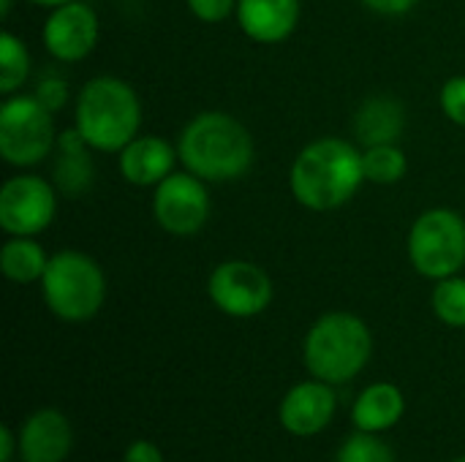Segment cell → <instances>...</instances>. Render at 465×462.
Masks as SVG:
<instances>
[{
  "label": "cell",
  "instance_id": "obj_1",
  "mask_svg": "<svg viewBox=\"0 0 465 462\" xmlns=\"http://www.w3.org/2000/svg\"><path fill=\"white\" fill-rule=\"evenodd\" d=\"M362 182V152L338 136L316 139L302 147L289 174L294 199L313 212H330L343 207L360 191Z\"/></svg>",
  "mask_w": 465,
  "mask_h": 462
},
{
  "label": "cell",
  "instance_id": "obj_2",
  "mask_svg": "<svg viewBox=\"0 0 465 462\" xmlns=\"http://www.w3.org/2000/svg\"><path fill=\"white\" fill-rule=\"evenodd\" d=\"M177 152L199 180L232 182L253 163V136L226 112H202L183 128Z\"/></svg>",
  "mask_w": 465,
  "mask_h": 462
},
{
  "label": "cell",
  "instance_id": "obj_3",
  "mask_svg": "<svg viewBox=\"0 0 465 462\" xmlns=\"http://www.w3.org/2000/svg\"><path fill=\"white\" fill-rule=\"evenodd\" d=\"M142 103L134 87L117 76H95L76 95L74 128L98 152H120L136 139Z\"/></svg>",
  "mask_w": 465,
  "mask_h": 462
},
{
  "label": "cell",
  "instance_id": "obj_4",
  "mask_svg": "<svg viewBox=\"0 0 465 462\" xmlns=\"http://www.w3.org/2000/svg\"><path fill=\"white\" fill-rule=\"evenodd\" d=\"M373 354V335L368 324L354 313H324L308 329L302 343V359L313 378L332 387L357 378Z\"/></svg>",
  "mask_w": 465,
  "mask_h": 462
},
{
  "label": "cell",
  "instance_id": "obj_5",
  "mask_svg": "<svg viewBox=\"0 0 465 462\" xmlns=\"http://www.w3.org/2000/svg\"><path fill=\"white\" fill-rule=\"evenodd\" d=\"M41 294L46 308L68 324L90 321L106 300L104 270L79 251H60L49 256L46 272L41 278Z\"/></svg>",
  "mask_w": 465,
  "mask_h": 462
},
{
  "label": "cell",
  "instance_id": "obj_6",
  "mask_svg": "<svg viewBox=\"0 0 465 462\" xmlns=\"http://www.w3.org/2000/svg\"><path fill=\"white\" fill-rule=\"evenodd\" d=\"M409 261L430 280L458 275L465 264L463 218L447 207L422 212L409 231Z\"/></svg>",
  "mask_w": 465,
  "mask_h": 462
},
{
  "label": "cell",
  "instance_id": "obj_7",
  "mask_svg": "<svg viewBox=\"0 0 465 462\" xmlns=\"http://www.w3.org/2000/svg\"><path fill=\"white\" fill-rule=\"evenodd\" d=\"M54 139L52 109H46L35 95H5L0 106V155L11 166L41 163Z\"/></svg>",
  "mask_w": 465,
  "mask_h": 462
},
{
  "label": "cell",
  "instance_id": "obj_8",
  "mask_svg": "<svg viewBox=\"0 0 465 462\" xmlns=\"http://www.w3.org/2000/svg\"><path fill=\"white\" fill-rule=\"evenodd\" d=\"M210 302L232 319H253L264 313L272 302L270 275L242 259L218 264L207 280Z\"/></svg>",
  "mask_w": 465,
  "mask_h": 462
},
{
  "label": "cell",
  "instance_id": "obj_9",
  "mask_svg": "<svg viewBox=\"0 0 465 462\" xmlns=\"http://www.w3.org/2000/svg\"><path fill=\"white\" fill-rule=\"evenodd\" d=\"M54 188L38 174H19L0 188V229L11 237H35L54 221Z\"/></svg>",
  "mask_w": 465,
  "mask_h": 462
},
{
  "label": "cell",
  "instance_id": "obj_10",
  "mask_svg": "<svg viewBox=\"0 0 465 462\" xmlns=\"http://www.w3.org/2000/svg\"><path fill=\"white\" fill-rule=\"evenodd\" d=\"M153 215L158 226L174 237H191L202 231L210 218V193L204 180L191 172H172L155 185Z\"/></svg>",
  "mask_w": 465,
  "mask_h": 462
},
{
  "label": "cell",
  "instance_id": "obj_11",
  "mask_svg": "<svg viewBox=\"0 0 465 462\" xmlns=\"http://www.w3.org/2000/svg\"><path fill=\"white\" fill-rule=\"evenodd\" d=\"M44 46L60 63H79L84 60L98 44V16L87 3L71 0L52 8L49 19L44 22Z\"/></svg>",
  "mask_w": 465,
  "mask_h": 462
},
{
  "label": "cell",
  "instance_id": "obj_12",
  "mask_svg": "<svg viewBox=\"0 0 465 462\" xmlns=\"http://www.w3.org/2000/svg\"><path fill=\"white\" fill-rule=\"evenodd\" d=\"M335 411H338V398H335L332 384L313 378V381L294 384L283 395L278 406V419L289 436L313 438L330 428V422L335 419Z\"/></svg>",
  "mask_w": 465,
  "mask_h": 462
},
{
  "label": "cell",
  "instance_id": "obj_13",
  "mask_svg": "<svg viewBox=\"0 0 465 462\" xmlns=\"http://www.w3.org/2000/svg\"><path fill=\"white\" fill-rule=\"evenodd\" d=\"M74 447L71 422L57 408L33 411L19 428L22 462H65Z\"/></svg>",
  "mask_w": 465,
  "mask_h": 462
},
{
  "label": "cell",
  "instance_id": "obj_14",
  "mask_svg": "<svg viewBox=\"0 0 465 462\" xmlns=\"http://www.w3.org/2000/svg\"><path fill=\"white\" fill-rule=\"evenodd\" d=\"M237 22L251 41L281 44L300 22V0H237Z\"/></svg>",
  "mask_w": 465,
  "mask_h": 462
},
{
  "label": "cell",
  "instance_id": "obj_15",
  "mask_svg": "<svg viewBox=\"0 0 465 462\" xmlns=\"http://www.w3.org/2000/svg\"><path fill=\"white\" fill-rule=\"evenodd\" d=\"M174 147L161 136H136L120 150V174L125 182L153 188L174 172Z\"/></svg>",
  "mask_w": 465,
  "mask_h": 462
},
{
  "label": "cell",
  "instance_id": "obj_16",
  "mask_svg": "<svg viewBox=\"0 0 465 462\" xmlns=\"http://www.w3.org/2000/svg\"><path fill=\"white\" fill-rule=\"evenodd\" d=\"M403 414H406V398L390 381L365 387L351 406L354 428L362 433H376V436L392 430L403 419Z\"/></svg>",
  "mask_w": 465,
  "mask_h": 462
},
{
  "label": "cell",
  "instance_id": "obj_17",
  "mask_svg": "<svg viewBox=\"0 0 465 462\" xmlns=\"http://www.w3.org/2000/svg\"><path fill=\"white\" fill-rule=\"evenodd\" d=\"M406 128V109L392 95H373L362 101L354 117V133L365 147L395 144Z\"/></svg>",
  "mask_w": 465,
  "mask_h": 462
},
{
  "label": "cell",
  "instance_id": "obj_18",
  "mask_svg": "<svg viewBox=\"0 0 465 462\" xmlns=\"http://www.w3.org/2000/svg\"><path fill=\"white\" fill-rule=\"evenodd\" d=\"M90 144L82 139L76 128L65 131L57 139V161H54V182L63 193L79 196L93 182V158Z\"/></svg>",
  "mask_w": 465,
  "mask_h": 462
},
{
  "label": "cell",
  "instance_id": "obj_19",
  "mask_svg": "<svg viewBox=\"0 0 465 462\" xmlns=\"http://www.w3.org/2000/svg\"><path fill=\"white\" fill-rule=\"evenodd\" d=\"M49 256L33 237H11L0 251V270L11 283H35L44 278Z\"/></svg>",
  "mask_w": 465,
  "mask_h": 462
},
{
  "label": "cell",
  "instance_id": "obj_20",
  "mask_svg": "<svg viewBox=\"0 0 465 462\" xmlns=\"http://www.w3.org/2000/svg\"><path fill=\"white\" fill-rule=\"evenodd\" d=\"M362 166H365V180H371L376 185H395L409 172L406 152L398 144H373V147H365Z\"/></svg>",
  "mask_w": 465,
  "mask_h": 462
},
{
  "label": "cell",
  "instance_id": "obj_21",
  "mask_svg": "<svg viewBox=\"0 0 465 462\" xmlns=\"http://www.w3.org/2000/svg\"><path fill=\"white\" fill-rule=\"evenodd\" d=\"M30 74V54L22 38L14 33L0 35V93L14 95Z\"/></svg>",
  "mask_w": 465,
  "mask_h": 462
},
{
  "label": "cell",
  "instance_id": "obj_22",
  "mask_svg": "<svg viewBox=\"0 0 465 462\" xmlns=\"http://www.w3.org/2000/svg\"><path fill=\"white\" fill-rule=\"evenodd\" d=\"M430 305L441 324L465 329V278L452 275V278L436 280Z\"/></svg>",
  "mask_w": 465,
  "mask_h": 462
},
{
  "label": "cell",
  "instance_id": "obj_23",
  "mask_svg": "<svg viewBox=\"0 0 465 462\" xmlns=\"http://www.w3.org/2000/svg\"><path fill=\"white\" fill-rule=\"evenodd\" d=\"M335 462H398V457L381 436L357 430L341 444Z\"/></svg>",
  "mask_w": 465,
  "mask_h": 462
},
{
  "label": "cell",
  "instance_id": "obj_24",
  "mask_svg": "<svg viewBox=\"0 0 465 462\" xmlns=\"http://www.w3.org/2000/svg\"><path fill=\"white\" fill-rule=\"evenodd\" d=\"M35 98H38L46 109L57 112V109L65 103V98H68V82H65L57 71H44V76H41L38 84H35Z\"/></svg>",
  "mask_w": 465,
  "mask_h": 462
},
{
  "label": "cell",
  "instance_id": "obj_25",
  "mask_svg": "<svg viewBox=\"0 0 465 462\" xmlns=\"http://www.w3.org/2000/svg\"><path fill=\"white\" fill-rule=\"evenodd\" d=\"M441 109L455 125L465 128V76H452L441 87Z\"/></svg>",
  "mask_w": 465,
  "mask_h": 462
},
{
  "label": "cell",
  "instance_id": "obj_26",
  "mask_svg": "<svg viewBox=\"0 0 465 462\" xmlns=\"http://www.w3.org/2000/svg\"><path fill=\"white\" fill-rule=\"evenodd\" d=\"M188 11L202 22H223L232 11H237V0H185Z\"/></svg>",
  "mask_w": 465,
  "mask_h": 462
},
{
  "label": "cell",
  "instance_id": "obj_27",
  "mask_svg": "<svg viewBox=\"0 0 465 462\" xmlns=\"http://www.w3.org/2000/svg\"><path fill=\"white\" fill-rule=\"evenodd\" d=\"M123 462H166L161 449L147 441V438H139V441H131L123 452Z\"/></svg>",
  "mask_w": 465,
  "mask_h": 462
},
{
  "label": "cell",
  "instance_id": "obj_28",
  "mask_svg": "<svg viewBox=\"0 0 465 462\" xmlns=\"http://www.w3.org/2000/svg\"><path fill=\"white\" fill-rule=\"evenodd\" d=\"M371 11L376 14H387V16H401L409 14L420 0H362Z\"/></svg>",
  "mask_w": 465,
  "mask_h": 462
},
{
  "label": "cell",
  "instance_id": "obj_29",
  "mask_svg": "<svg viewBox=\"0 0 465 462\" xmlns=\"http://www.w3.org/2000/svg\"><path fill=\"white\" fill-rule=\"evenodd\" d=\"M14 455H19V433L3 425L0 428V462H14Z\"/></svg>",
  "mask_w": 465,
  "mask_h": 462
},
{
  "label": "cell",
  "instance_id": "obj_30",
  "mask_svg": "<svg viewBox=\"0 0 465 462\" xmlns=\"http://www.w3.org/2000/svg\"><path fill=\"white\" fill-rule=\"evenodd\" d=\"M30 3H35V5H46V8H57V5L71 3V0H30Z\"/></svg>",
  "mask_w": 465,
  "mask_h": 462
},
{
  "label": "cell",
  "instance_id": "obj_31",
  "mask_svg": "<svg viewBox=\"0 0 465 462\" xmlns=\"http://www.w3.org/2000/svg\"><path fill=\"white\" fill-rule=\"evenodd\" d=\"M11 5H14V0H0V16H3V19H8Z\"/></svg>",
  "mask_w": 465,
  "mask_h": 462
},
{
  "label": "cell",
  "instance_id": "obj_32",
  "mask_svg": "<svg viewBox=\"0 0 465 462\" xmlns=\"http://www.w3.org/2000/svg\"><path fill=\"white\" fill-rule=\"evenodd\" d=\"M452 462H465V455H463V457H458V460H452Z\"/></svg>",
  "mask_w": 465,
  "mask_h": 462
}]
</instances>
